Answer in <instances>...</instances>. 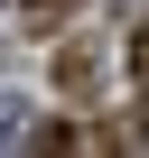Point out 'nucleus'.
<instances>
[{
	"label": "nucleus",
	"mask_w": 149,
	"mask_h": 158,
	"mask_svg": "<svg viewBox=\"0 0 149 158\" xmlns=\"http://www.w3.org/2000/svg\"><path fill=\"white\" fill-rule=\"evenodd\" d=\"M10 139H19V102L0 93V149H10Z\"/></svg>",
	"instance_id": "1"
},
{
	"label": "nucleus",
	"mask_w": 149,
	"mask_h": 158,
	"mask_svg": "<svg viewBox=\"0 0 149 158\" xmlns=\"http://www.w3.org/2000/svg\"><path fill=\"white\" fill-rule=\"evenodd\" d=\"M130 65H140V84H149V19H140V37H130Z\"/></svg>",
	"instance_id": "2"
},
{
	"label": "nucleus",
	"mask_w": 149,
	"mask_h": 158,
	"mask_svg": "<svg viewBox=\"0 0 149 158\" xmlns=\"http://www.w3.org/2000/svg\"><path fill=\"white\" fill-rule=\"evenodd\" d=\"M28 10H65V0H28Z\"/></svg>",
	"instance_id": "3"
}]
</instances>
